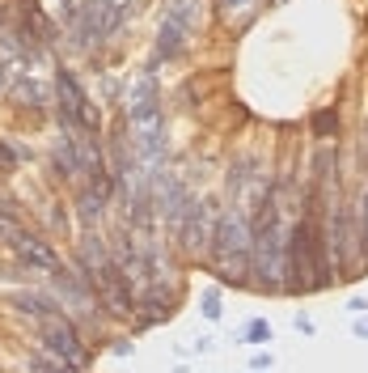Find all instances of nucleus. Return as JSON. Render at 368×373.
<instances>
[{"label": "nucleus", "mask_w": 368, "mask_h": 373, "mask_svg": "<svg viewBox=\"0 0 368 373\" xmlns=\"http://www.w3.org/2000/svg\"><path fill=\"white\" fill-rule=\"evenodd\" d=\"M254 284L258 289H288V246L280 242V208L267 191L258 204V225H254Z\"/></svg>", "instance_id": "1"}, {"label": "nucleus", "mask_w": 368, "mask_h": 373, "mask_svg": "<svg viewBox=\"0 0 368 373\" xmlns=\"http://www.w3.org/2000/svg\"><path fill=\"white\" fill-rule=\"evenodd\" d=\"M250 259H254V225L246 221L241 208H229L216 221V238H212V263L221 280L241 284L250 276Z\"/></svg>", "instance_id": "2"}, {"label": "nucleus", "mask_w": 368, "mask_h": 373, "mask_svg": "<svg viewBox=\"0 0 368 373\" xmlns=\"http://www.w3.org/2000/svg\"><path fill=\"white\" fill-rule=\"evenodd\" d=\"M56 89H60V115H64V123H72V128H81V132H97V128H102L97 106L85 98V89L77 85L72 73H60V77H56Z\"/></svg>", "instance_id": "3"}, {"label": "nucleus", "mask_w": 368, "mask_h": 373, "mask_svg": "<svg viewBox=\"0 0 368 373\" xmlns=\"http://www.w3.org/2000/svg\"><path fill=\"white\" fill-rule=\"evenodd\" d=\"M191 17H195V0H174V9L161 22V34H157V51H161V60H174L178 51H182L186 30H191Z\"/></svg>", "instance_id": "4"}, {"label": "nucleus", "mask_w": 368, "mask_h": 373, "mask_svg": "<svg viewBox=\"0 0 368 373\" xmlns=\"http://www.w3.org/2000/svg\"><path fill=\"white\" fill-rule=\"evenodd\" d=\"M42 340H47V348L56 352V356H64V365H68V369H85V365H89V352L81 348L77 331H72L68 323H60V318H47Z\"/></svg>", "instance_id": "5"}, {"label": "nucleus", "mask_w": 368, "mask_h": 373, "mask_svg": "<svg viewBox=\"0 0 368 373\" xmlns=\"http://www.w3.org/2000/svg\"><path fill=\"white\" fill-rule=\"evenodd\" d=\"M5 238L13 242V250L30 263V268H42V272H56L60 268V259H56V250H51L38 234H26V229H13V225H5Z\"/></svg>", "instance_id": "6"}, {"label": "nucleus", "mask_w": 368, "mask_h": 373, "mask_svg": "<svg viewBox=\"0 0 368 373\" xmlns=\"http://www.w3.org/2000/svg\"><path fill=\"white\" fill-rule=\"evenodd\" d=\"M178 229H182V246L191 254H199L207 246V234H212V204H191Z\"/></svg>", "instance_id": "7"}, {"label": "nucleus", "mask_w": 368, "mask_h": 373, "mask_svg": "<svg viewBox=\"0 0 368 373\" xmlns=\"http://www.w3.org/2000/svg\"><path fill=\"white\" fill-rule=\"evenodd\" d=\"M258 9H262V0H216V17L233 30H241V26H250L254 17H258Z\"/></svg>", "instance_id": "8"}, {"label": "nucleus", "mask_w": 368, "mask_h": 373, "mask_svg": "<svg viewBox=\"0 0 368 373\" xmlns=\"http://www.w3.org/2000/svg\"><path fill=\"white\" fill-rule=\"evenodd\" d=\"M26 314H38V318H56V305H51V301H42V297H30V293H17L13 297Z\"/></svg>", "instance_id": "9"}, {"label": "nucleus", "mask_w": 368, "mask_h": 373, "mask_svg": "<svg viewBox=\"0 0 368 373\" xmlns=\"http://www.w3.org/2000/svg\"><path fill=\"white\" fill-rule=\"evenodd\" d=\"M313 132H318V136L339 132V115H335V111H318V115H313Z\"/></svg>", "instance_id": "10"}, {"label": "nucleus", "mask_w": 368, "mask_h": 373, "mask_svg": "<svg viewBox=\"0 0 368 373\" xmlns=\"http://www.w3.org/2000/svg\"><path fill=\"white\" fill-rule=\"evenodd\" d=\"M267 335H271V327L262 323V318H254V323H250V331H246L241 340H250V344H262V340H267Z\"/></svg>", "instance_id": "11"}, {"label": "nucleus", "mask_w": 368, "mask_h": 373, "mask_svg": "<svg viewBox=\"0 0 368 373\" xmlns=\"http://www.w3.org/2000/svg\"><path fill=\"white\" fill-rule=\"evenodd\" d=\"M203 314L207 318H221V297L216 293H203Z\"/></svg>", "instance_id": "12"}, {"label": "nucleus", "mask_w": 368, "mask_h": 373, "mask_svg": "<svg viewBox=\"0 0 368 373\" xmlns=\"http://www.w3.org/2000/svg\"><path fill=\"white\" fill-rule=\"evenodd\" d=\"M271 365H275V360H271V352H258V356L250 360V369H271Z\"/></svg>", "instance_id": "13"}, {"label": "nucleus", "mask_w": 368, "mask_h": 373, "mask_svg": "<svg viewBox=\"0 0 368 373\" xmlns=\"http://www.w3.org/2000/svg\"><path fill=\"white\" fill-rule=\"evenodd\" d=\"M30 365H34V369H60L56 360H47V356H30Z\"/></svg>", "instance_id": "14"}, {"label": "nucleus", "mask_w": 368, "mask_h": 373, "mask_svg": "<svg viewBox=\"0 0 368 373\" xmlns=\"http://www.w3.org/2000/svg\"><path fill=\"white\" fill-rule=\"evenodd\" d=\"M0 166H5V170L13 166V153H9V144H0Z\"/></svg>", "instance_id": "15"}, {"label": "nucleus", "mask_w": 368, "mask_h": 373, "mask_svg": "<svg viewBox=\"0 0 368 373\" xmlns=\"http://www.w3.org/2000/svg\"><path fill=\"white\" fill-rule=\"evenodd\" d=\"M355 335H364V340H368V318H364V323L355 327Z\"/></svg>", "instance_id": "16"}]
</instances>
